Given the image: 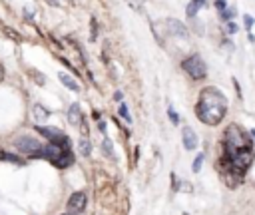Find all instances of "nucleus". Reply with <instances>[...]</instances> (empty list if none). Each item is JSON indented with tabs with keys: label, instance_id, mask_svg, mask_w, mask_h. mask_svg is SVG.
Returning a JSON list of instances; mask_svg holds the SVG:
<instances>
[{
	"label": "nucleus",
	"instance_id": "f257e3e1",
	"mask_svg": "<svg viewBox=\"0 0 255 215\" xmlns=\"http://www.w3.org/2000/svg\"><path fill=\"white\" fill-rule=\"evenodd\" d=\"M253 157V141L249 139L247 131L237 123L227 125L223 133V155L217 163L227 187H237L243 181V175L251 167Z\"/></svg>",
	"mask_w": 255,
	"mask_h": 215
},
{
	"label": "nucleus",
	"instance_id": "f03ea898",
	"mask_svg": "<svg viewBox=\"0 0 255 215\" xmlns=\"http://www.w3.org/2000/svg\"><path fill=\"white\" fill-rule=\"evenodd\" d=\"M225 111H227V100L219 90L215 88L201 90L195 106V115L199 117V121H203L205 125H217L225 117Z\"/></svg>",
	"mask_w": 255,
	"mask_h": 215
},
{
	"label": "nucleus",
	"instance_id": "7ed1b4c3",
	"mask_svg": "<svg viewBox=\"0 0 255 215\" xmlns=\"http://www.w3.org/2000/svg\"><path fill=\"white\" fill-rule=\"evenodd\" d=\"M42 157H46L52 165L66 169L74 163V153L70 151V145H62V143H52L48 141V145L42 147Z\"/></svg>",
	"mask_w": 255,
	"mask_h": 215
},
{
	"label": "nucleus",
	"instance_id": "20e7f679",
	"mask_svg": "<svg viewBox=\"0 0 255 215\" xmlns=\"http://www.w3.org/2000/svg\"><path fill=\"white\" fill-rule=\"evenodd\" d=\"M181 68L185 70V74L191 80H203L207 76V66H205V62L201 60L199 54H191L189 58H185L181 62Z\"/></svg>",
	"mask_w": 255,
	"mask_h": 215
},
{
	"label": "nucleus",
	"instance_id": "39448f33",
	"mask_svg": "<svg viewBox=\"0 0 255 215\" xmlns=\"http://www.w3.org/2000/svg\"><path fill=\"white\" fill-rule=\"evenodd\" d=\"M14 147L22 153V155H28V157H42V145L36 137L32 135H20L14 139Z\"/></svg>",
	"mask_w": 255,
	"mask_h": 215
},
{
	"label": "nucleus",
	"instance_id": "423d86ee",
	"mask_svg": "<svg viewBox=\"0 0 255 215\" xmlns=\"http://www.w3.org/2000/svg\"><path fill=\"white\" fill-rule=\"evenodd\" d=\"M36 131L38 133H42L44 137H48V141H52V143H62V145H70V139L58 129V127H44V125H36Z\"/></svg>",
	"mask_w": 255,
	"mask_h": 215
},
{
	"label": "nucleus",
	"instance_id": "0eeeda50",
	"mask_svg": "<svg viewBox=\"0 0 255 215\" xmlns=\"http://www.w3.org/2000/svg\"><path fill=\"white\" fill-rule=\"evenodd\" d=\"M84 209H86V193H82V191L72 193L70 199H68V213L78 215V213H82Z\"/></svg>",
	"mask_w": 255,
	"mask_h": 215
},
{
	"label": "nucleus",
	"instance_id": "6e6552de",
	"mask_svg": "<svg viewBox=\"0 0 255 215\" xmlns=\"http://www.w3.org/2000/svg\"><path fill=\"white\" fill-rule=\"evenodd\" d=\"M165 26H167L169 34H173V36H177V38H187V36H189V32H187V28L183 26V22H179V20H175V18H169V20L165 22Z\"/></svg>",
	"mask_w": 255,
	"mask_h": 215
},
{
	"label": "nucleus",
	"instance_id": "1a4fd4ad",
	"mask_svg": "<svg viewBox=\"0 0 255 215\" xmlns=\"http://www.w3.org/2000/svg\"><path fill=\"white\" fill-rule=\"evenodd\" d=\"M181 139H183V147L185 149H195L197 147V135H195V131L191 129V127H183V131H181Z\"/></svg>",
	"mask_w": 255,
	"mask_h": 215
},
{
	"label": "nucleus",
	"instance_id": "9d476101",
	"mask_svg": "<svg viewBox=\"0 0 255 215\" xmlns=\"http://www.w3.org/2000/svg\"><path fill=\"white\" fill-rule=\"evenodd\" d=\"M50 117V109L48 108H44L42 104H34L32 106V119L34 121H44V119H48Z\"/></svg>",
	"mask_w": 255,
	"mask_h": 215
},
{
	"label": "nucleus",
	"instance_id": "9b49d317",
	"mask_svg": "<svg viewBox=\"0 0 255 215\" xmlns=\"http://www.w3.org/2000/svg\"><path fill=\"white\" fill-rule=\"evenodd\" d=\"M68 121L72 125H80L82 123V109H80L78 104H72L70 106V109H68Z\"/></svg>",
	"mask_w": 255,
	"mask_h": 215
},
{
	"label": "nucleus",
	"instance_id": "f8f14e48",
	"mask_svg": "<svg viewBox=\"0 0 255 215\" xmlns=\"http://www.w3.org/2000/svg\"><path fill=\"white\" fill-rule=\"evenodd\" d=\"M58 78H60V82H62L68 90H72V92H80V86H78V82H76L72 76H68V74L60 72V74H58Z\"/></svg>",
	"mask_w": 255,
	"mask_h": 215
},
{
	"label": "nucleus",
	"instance_id": "ddd939ff",
	"mask_svg": "<svg viewBox=\"0 0 255 215\" xmlns=\"http://www.w3.org/2000/svg\"><path fill=\"white\" fill-rule=\"evenodd\" d=\"M78 149H80L82 155H90V151H92V143H90L86 137H82V139L78 141Z\"/></svg>",
	"mask_w": 255,
	"mask_h": 215
},
{
	"label": "nucleus",
	"instance_id": "4468645a",
	"mask_svg": "<svg viewBox=\"0 0 255 215\" xmlns=\"http://www.w3.org/2000/svg\"><path fill=\"white\" fill-rule=\"evenodd\" d=\"M199 8H201V6H199L195 0H191V2L187 4V10H185V12H187V16H189V18H193V16L197 14V10H199Z\"/></svg>",
	"mask_w": 255,
	"mask_h": 215
},
{
	"label": "nucleus",
	"instance_id": "2eb2a0df",
	"mask_svg": "<svg viewBox=\"0 0 255 215\" xmlns=\"http://www.w3.org/2000/svg\"><path fill=\"white\" fill-rule=\"evenodd\" d=\"M4 34L10 38V40H14V42H20L22 40V36L16 32V30H12V28H8V26H4Z\"/></svg>",
	"mask_w": 255,
	"mask_h": 215
},
{
	"label": "nucleus",
	"instance_id": "dca6fc26",
	"mask_svg": "<svg viewBox=\"0 0 255 215\" xmlns=\"http://www.w3.org/2000/svg\"><path fill=\"white\" fill-rule=\"evenodd\" d=\"M98 38V22H96V18H92L90 20V40L94 42Z\"/></svg>",
	"mask_w": 255,
	"mask_h": 215
},
{
	"label": "nucleus",
	"instance_id": "f3484780",
	"mask_svg": "<svg viewBox=\"0 0 255 215\" xmlns=\"http://www.w3.org/2000/svg\"><path fill=\"white\" fill-rule=\"evenodd\" d=\"M30 78H34L38 86H44V84H46V78H44V76H42L38 70H30Z\"/></svg>",
	"mask_w": 255,
	"mask_h": 215
},
{
	"label": "nucleus",
	"instance_id": "a211bd4d",
	"mask_svg": "<svg viewBox=\"0 0 255 215\" xmlns=\"http://www.w3.org/2000/svg\"><path fill=\"white\" fill-rule=\"evenodd\" d=\"M2 159H6V161H12V163H16V165H24V159H20L18 155H14V153H4V157Z\"/></svg>",
	"mask_w": 255,
	"mask_h": 215
},
{
	"label": "nucleus",
	"instance_id": "6ab92c4d",
	"mask_svg": "<svg viewBox=\"0 0 255 215\" xmlns=\"http://www.w3.org/2000/svg\"><path fill=\"white\" fill-rule=\"evenodd\" d=\"M126 2H128V6H129L131 10H135V12H139L141 6H143V0H126Z\"/></svg>",
	"mask_w": 255,
	"mask_h": 215
},
{
	"label": "nucleus",
	"instance_id": "aec40b11",
	"mask_svg": "<svg viewBox=\"0 0 255 215\" xmlns=\"http://www.w3.org/2000/svg\"><path fill=\"white\" fill-rule=\"evenodd\" d=\"M102 147H104V151H106V155H112V153H114V151H112V149H114V145H112V141H110L108 137L104 139V143H102Z\"/></svg>",
	"mask_w": 255,
	"mask_h": 215
},
{
	"label": "nucleus",
	"instance_id": "412c9836",
	"mask_svg": "<svg viewBox=\"0 0 255 215\" xmlns=\"http://www.w3.org/2000/svg\"><path fill=\"white\" fill-rule=\"evenodd\" d=\"M120 115H122V117H124L128 123L131 121V117H129V111H128V108H126V106H120Z\"/></svg>",
	"mask_w": 255,
	"mask_h": 215
},
{
	"label": "nucleus",
	"instance_id": "4be33fe9",
	"mask_svg": "<svg viewBox=\"0 0 255 215\" xmlns=\"http://www.w3.org/2000/svg\"><path fill=\"white\" fill-rule=\"evenodd\" d=\"M201 163H203V155H197L195 161H193V171H195V173L201 169Z\"/></svg>",
	"mask_w": 255,
	"mask_h": 215
},
{
	"label": "nucleus",
	"instance_id": "5701e85b",
	"mask_svg": "<svg viewBox=\"0 0 255 215\" xmlns=\"http://www.w3.org/2000/svg\"><path fill=\"white\" fill-rule=\"evenodd\" d=\"M243 22H245V28H247V30H251V28H253V18H251L249 14H245V16H243Z\"/></svg>",
	"mask_w": 255,
	"mask_h": 215
},
{
	"label": "nucleus",
	"instance_id": "b1692460",
	"mask_svg": "<svg viewBox=\"0 0 255 215\" xmlns=\"http://www.w3.org/2000/svg\"><path fill=\"white\" fill-rule=\"evenodd\" d=\"M167 113H169V119H171V123H179V115H177V113H175L171 108L167 109Z\"/></svg>",
	"mask_w": 255,
	"mask_h": 215
},
{
	"label": "nucleus",
	"instance_id": "393cba45",
	"mask_svg": "<svg viewBox=\"0 0 255 215\" xmlns=\"http://www.w3.org/2000/svg\"><path fill=\"white\" fill-rule=\"evenodd\" d=\"M171 181H173V183H171V187L177 191V189L181 187V183H179V179H177V175H175V173H171Z\"/></svg>",
	"mask_w": 255,
	"mask_h": 215
},
{
	"label": "nucleus",
	"instance_id": "a878e982",
	"mask_svg": "<svg viewBox=\"0 0 255 215\" xmlns=\"http://www.w3.org/2000/svg\"><path fill=\"white\" fill-rule=\"evenodd\" d=\"M215 8H217V10H219V14H221V12H223V10L227 8V4H225V0H215Z\"/></svg>",
	"mask_w": 255,
	"mask_h": 215
},
{
	"label": "nucleus",
	"instance_id": "bb28decb",
	"mask_svg": "<svg viewBox=\"0 0 255 215\" xmlns=\"http://www.w3.org/2000/svg\"><path fill=\"white\" fill-rule=\"evenodd\" d=\"M227 32H231V34H233V32H237V26H235L233 22H227Z\"/></svg>",
	"mask_w": 255,
	"mask_h": 215
},
{
	"label": "nucleus",
	"instance_id": "cd10ccee",
	"mask_svg": "<svg viewBox=\"0 0 255 215\" xmlns=\"http://www.w3.org/2000/svg\"><path fill=\"white\" fill-rule=\"evenodd\" d=\"M98 127H100V131H106V123L104 121H98Z\"/></svg>",
	"mask_w": 255,
	"mask_h": 215
},
{
	"label": "nucleus",
	"instance_id": "c85d7f7f",
	"mask_svg": "<svg viewBox=\"0 0 255 215\" xmlns=\"http://www.w3.org/2000/svg\"><path fill=\"white\" fill-rule=\"evenodd\" d=\"M92 117H94V119H100V111L94 109V111H92Z\"/></svg>",
	"mask_w": 255,
	"mask_h": 215
},
{
	"label": "nucleus",
	"instance_id": "c756f323",
	"mask_svg": "<svg viewBox=\"0 0 255 215\" xmlns=\"http://www.w3.org/2000/svg\"><path fill=\"white\" fill-rule=\"evenodd\" d=\"M4 80V68H2V64H0V82Z\"/></svg>",
	"mask_w": 255,
	"mask_h": 215
},
{
	"label": "nucleus",
	"instance_id": "7c9ffc66",
	"mask_svg": "<svg viewBox=\"0 0 255 215\" xmlns=\"http://www.w3.org/2000/svg\"><path fill=\"white\" fill-rule=\"evenodd\" d=\"M195 2H197L199 6H205V2H207V0H195Z\"/></svg>",
	"mask_w": 255,
	"mask_h": 215
},
{
	"label": "nucleus",
	"instance_id": "2f4dec72",
	"mask_svg": "<svg viewBox=\"0 0 255 215\" xmlns=\"http://www.w3.org/2000/svg\"><path fill=\"white\" fill-rule=\"evenodd\" d=\"M48 2H50L52 6H58V0H48Z\"/></svg>",
	"mask_w": 255,
	"mask_h": 215
},
{
	"label": "nucleus",
	"instance_id": "473e14b6",
	"mask_svg": "<svg viewBox=\"0 0 255 215\" xmlns=\"http://www.w3.org/2000/svg\"><path fill=\"white\" fill-rule=\"evenodd\" d=\"M2 157H4V149L0 147V159H2Z\"/></svg>",
	"mask_w": 255,
	"mask_h": 215
},
{
	"label": "nucleus",
	"instance_id": "72a5a7b5",
	"mask_svg": "<svg viewBox=\"0 0 255 215\" xmlns=\"http://www.w3.org/2000/svg\"><path fill=\"white\" fill-rule=\"evenodd\" d=\"M64 215H72V213H64Z\"/></svg>",
	"mask_w": 255,
	"mask_h": 215
}]
</instances>
